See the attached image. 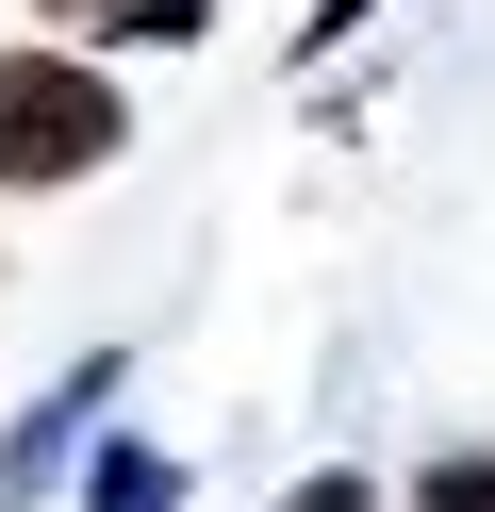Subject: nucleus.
Masks as SVG:
<instances>
[{
	"instance_id": "1",
	"label": "nucleus",
	"mask_w": 495,
	"mask_h": 512,
	"mask_svg": "<svg viewBox=\"0 0 495 512\" xmlns=\"http://www.w3.org/2000/svg\"><path fill=\"white\" fill-rule=\"evenodd\" d=\"M132 149V100L99 50H0V199H33V182H83Z\"/></svg>"
},
{
	"instance_id": "2",
	"label": "nucleus",
	"mask_w": 495,
	"mask_h": 512,
	"mask_svg": "<svg viewBox=\"0 0 495 512\" xmlns=\"http://www.w3.org/2000/svg\"><path fill=\"white\" fill-rule=\"evenodd\" d=\"M116 380H132V364H116V347H83V364H66V380H50V397H33V413H17V430H0V512H50V496H66V479H83V463H99V413H116Z\"/></svg>"
},
{
	"instance_id": "3",
	"label": "nucleus",
	"mask_w": 495,
	"mask_h": 512,
	"mask_svg": "<svg viewBox=\"0 0 495 512\" xmlns=\"http://www.w3.org/2000/svg\"><path fill=\"white\" fill-rule=\"evenodd\" d=\"M83 512H182V463H165V446H116V430H99V463H83Z\"/></svg>"
},
{
	"instance_id": "4",
	"label": "nucleus",
	"mask_w": 495,
	"mask_h": 512,
	"mask_svg": "<svg viewBox=\"0 0 495 512\" xmlns=\"http://www.w3.org/2000/svg\"><path fill=\"white\" fill-rule=\"evenodd\" d=\"M66 17V50H99V34H198L215 0H50Z\"/></svg>"
},
{
	"instance_id": "5",
	"label": "nucleus",
	"mask_w": 495,
	"mask_h": 512,
	"mask_svg": "<svg viewBox=\"0 0 495 512\" xmlns=\"http://www.w3.org/2000/svg\"><path fill=\"white\" fill-rule=\"evenodd\" d=\"M413 512H495V446H462V463H429V496Z\"/></svg>"
}]
</instances>
